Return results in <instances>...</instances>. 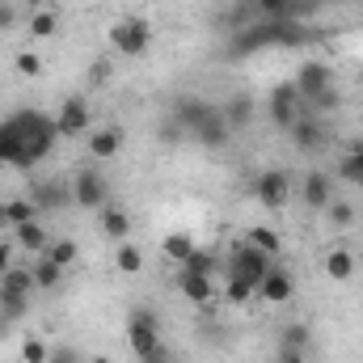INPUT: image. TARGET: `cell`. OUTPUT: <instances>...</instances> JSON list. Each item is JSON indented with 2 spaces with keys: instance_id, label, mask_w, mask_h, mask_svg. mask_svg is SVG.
<instances>
[{
  "instance_id": "6da1fadb",
  "label": "cell",
  "mask_w": 363,
  "mask_h": 363,
  "mask_svg": "<svg viewBox=\"0 0 363 363\" xmlns=\"http://www.w3.org/2000/svg\"><path fill=\"white\" fill-rule=\"evenodd\" d=\"M308 38H313V30L300 26V21H267V17H258V26H245L233 38V51L250 55V51H262V47H300Z\"/></svg>"
},
{
  "instance_id": "7a4b0ae2",
  "label": "cell",
  "mask_w": 363,
  "mask_h": 363,
  "mask_svg": "<svg viewBox=\"0 0 363 363\" xmlns=\"http://www.w3.org/2000/svg\"><path fill=\"white\" fill-rule=\"evenodd\" d=\"M110 47H114L118 55L135 60V55H144V51L152 47V26H148L144 17H123V21H114V26H110Z\"/></svg>"
},
{
  "instance_id": "3957f363",
  "label": "cell",
  "mask_w": 363,
  "mask_h": 363,
  "mask_svg": "<svg viewBox=\"0 0 363 363\" xmlns=\"http://www.w3.org/2000/svg\"><path fill=\"white\" fill-rule=\"evenodd\" d=\"M127 342H131L135 359L161 347V321H157V313H152V308H131V321H127Z\"/></svg>"
},
{
  "instance_id": "277c9868",
  "label": "cell",
  "mask_w": 363,
  "mask_h": 363,
  "mask_svg": "<svg viewBox=\"0 0 363 363\" xmlns=\"http://www.w3.org/2000/svg\"><path fill=\"white\" fill-rule=\"evenodd\" d=\"M106 203H110V182L101 178L97 169H77V178H72V207L101 211Z\"/></svg>"
},
{
  "instance_id": "5b68a950",
  "label": "cell",
  "mask_w": 363,
  "mask_h": 363,
  "mask_svg": "<svg viewBox=\"0 0 363 363\" xmlns=\"http://www.w3.org/2000/svg\"><path fill=\"white\" fill-rule=\"evenodd\" d=\"M254 199H258L267 211H283L287 199H291V178H287L283 169H262V174L254 178Z\"/></svg>"
},
{
  "instance_id": "8992f818",
  "label": "cell",
  "mask_w": 363,
  "mask_h": 363,
  "mask_svg": "<svg viewBox=\"0 0 363 363\" xmlns=\"http://www.w3.org/2000/svg\"><path fill=\"white\" fill-rule=\"evenodd\" d=\"M300 110H304V97H300V89H296V81H283V85L271 89V123L274 127L291 131V123L300 118Z\"/></svg>"
},
{
  "instance_id": "52a82bcc",
  "label": "cell",
  "mask_w": 363,
  "mask_h": 363,
  "mask_svg": "<svg viewBox=\"0 0 363 363\" xmlns=\"http://www.w3.org/2000/svg\"><path fill=\"white\" fill-rule=\"evenodd\" d=\"M30 199H34V207H38L43 216H60V211L72 207V182H60V178L34 182Z\"/></svg>"
},
{
  "instance_id": "ba28073f",
  "label": "cell",
  "mask_w": 363,
  "mask_h": 363,
  "mask_svg": "<svg viewBox=\"0 0 363 363\" xmlns=\"http://www.w3.org/2000/svg\"><path fill=\"white\" fill-rule=\"evenodd\" d=\"M224 271L233 274H245V279H254V283H262L267 271H271V254H262L258 245H250V241H241L233 254H228V267Z\"/></svg>"
},
{
  "instance_id": "9c48e42d",
  "label": "cell",
  "mask_w": 363,
  "mask_h": 363,
  "mask_svg": "<svg viewBox=\"0 0 363 363\" xmlns=\"http://www.w3.org/2000/svg\"><path fill=\"white\" fill-rule=\"evenodd\" d=\"M93 114H89V101L81 97V93H72V97H64V106L55 110V127H60V135H68V140H77L81 131H89Z\"/></svg>"
},
{
  "instance_id": "30bf717a",
  "label": "cell",
  "mask_w": 363,
  "mask_h": 363,
  "mask_svg": "<svg viewBox=\"0 0 363 363\" xmlns=\"http://www.w3.org/2000/svg\"><path fill=\"white\" fill-rule=\"evenodd\" d=\"M300 199H304L308 211H325V207L334 203V178L321 174V169L304 174V182H300Z\"/></svg>"
},
{
  "instance_id": "8fae6325",
  "label": "cell",
  "mask_w": 363,
  "mask_h": 363,
  "mask_svg": "<svg viewBox=\"0 0 363 363\" xmlns=\"http://www.w3.org/2000/svg\"><path fill=\"white\" fill-rule=\"evenodd\" d=\"M334 85V72H330V64H321V60H308V64H300V72H296V89L304 101H313L321 89H330Z\"/></svg>"
},
{
  "instance_id": "7c38bea8",
  "label": "cell",
  "mask_w": 363,
  "mask_h": 363,
  "mask_svg": "<svg viewBox=\"0 0 363 363\" xmlns=\"http://www.w3.org/2000/svg\"><path fill=\"white\" fill-rule=\"evenodd\" d=\"M291 291H296V279H291V271L287 267H274L267 271V279L258 283V296L267 300V304H287L291 300Z\"/></svg>"
},
{
  "instance_id": "4fadbf2b",
  "label": "cell",
  "mask_w": 363,
  "mask_h": 363,
  "mask_svg": "<svg viewBox=\"0 0 363 363\" xmlns=\"http://www.w3.org/2000/svg\"><path fill=\"white\" fill-rule=\"evenodd\" d=\"M123 144H127V131L118 123H110V127H101V131L89 135V157L93 161H110V157L123 152Z\"/></svg>"
},
{
  "instance_id": "5bb4252c",
  "label": "cell",
  "mask_w": 363,
  "mask_h": 363,
  "mask_svg": "<svg viewBox=\"0 0 363 363\" xmlns=\"http://www.w3.org/2000/svg\"><path fill=\"white\" fill-rule=\"evenodd\" d=\"M194 140L203 144V148H224L228 140H233V127L224 123V114H220V106H211V114L194 127Z\"/></svg>"
},
{
  "instance_id": "9a60e30c",
  "label": "cell",
  "mask_w": 363,
  "mask_h": 363,
  "mask_svg": "<svg viewBox=\"0 0 363 363\" xmlns=\"http://www.w3.org/2000/svg\"><path fill=\"white\" fill-rule=\"evenodd\" d=\"M207 114H211V101H203V97H178L174 110H169V118L178 123L186 135H194V127H199Z\"/></svg>"
},
{
  "instance_id": "2e32d148",
  "label": "cell",
  "mask_w": 363,
  "mask_h": 363,
  "mask_svg": "<svg viewBox=\"0 0 363 363\" xmlns=\"http://www.w3.org/2000/svg\"><path fill=\"white\" fill-rule=\"evenodd\" d=\"M178 291L190 300V304H199V308H207L211 300H216V279H207V274H190V271H178Z\"/></svg>"
},
{
  "instance_id": "e0dca14e",
  "label": "cell",
  "mask_w": 363,
  "mask_h": 363,
  "mask_svg": "<svg viewBox=\"0 0 363 363\" xmlns=\"http://www.w3.org/2000/svg\"><path fill=\"white\" fill-rule=\"evenodd\" d=\"M291 140H296V148H304V152H317V144H325V127L317 123V114L300 110V118L291 123Z\"/></svg>"
},
{
  "instance_id": "ac0fdd59",
  "label": "cell",
  "mask_w": 363,
  "mask_h": 363,
  "mask_svg": "<svg viewBox=\"0 0 363 363\" xmlns=\"http://www.w3.org/2000/svg\"><path fill=\"white\" fill-rule=\"evenodd\" d=\"M220 114H224V123H228L233 135H237V131H245V127L254 123V97H250V93H233V97L220 106Z\"/></svg>"
},
{
  "instance_id": "d6986e66",
  "label": "cell",
  "mask_w": 363,
  "mask_h": 363,
  "mask_svg": "<svg viewBox=\"0 0 363 363\" xmlns=\"http://www.w3.org/2000/svg\"><path fill=\"white\" fill-rule=\"evenodd\" d=\"M13 245H17V250H30V254H47L51 237H47V228H43L38 220H30V224H17V228H13Z\"/></svg>"
},
{
  "instance_id": "ffe728a7",
  "label": "cell",
  "mask_w": 363,
  "mask_h": 363,
  "mask_svg": "<svg viewBox=\"0 0 363 363\" xmlns=\"http://www.w3.org/2000/svg\"><path fill=\"white\" fill-rule=\"evenodd\" d=\"M101 233H106L114 245L127 241V233H131V216H127L123 207H110V203H106V207H101Z\"/></svg>"
},
{
  "instance_id": "44dd1931",
  "label": "cell",
  "mask_w": 363,
  "mask_h": 363,
  "mask_svg": "<svg viewBox=\"0 0 363 363\" xmlns=\"http://www.w3.org/2000/svg\"><path fill=\"white\" fill-rule=\"evenodd\" d=\"M220 267H224V262H220V254H216V250H199V245H194V250H190V258L182 262L178 271H190V274H207V279H216V274H220Z\"/></svg>"
},
{
  "instance_id": "7402d4cb",
  "label": "cell",
  "mask_w": 363,
  "mask_h": 363,
  "mask_svg": "<svg viewBox=\"0 0 363 363\" xmlns=\"http://www.w3.org/2000/svg\"><path fill=\"white\" fill-rule=\"evenodd\" d=\"M325 274H330L334 283H347V279L355 274V254H351V250H342V245H338V250H330V254H325Z\"/></svg>"
},
{
  "instance_id": "603a6c76",
  "label": "cell",
  "mask_w": 363,
  "mask_h": 363,
  "mask_svg": "<svg viewBox=\"0 0 363 363\" xmlns=\"http://www.w3.org/2000/svg\"><path fill=\"white\" fill-rule=\"evenodd\" d=\"M114 267L123 274H140L144 271V250H140L135 241H118V245H114Z\"/></svg>"
},
{
  "instance_id": "cb8c5ba5",
  "label": "cell",
  "mask_w": 363,
  "mask_h": 363,
  "mask_svg": "<svg viewBox=\"0 0 363 363\" xmlns=\"http://www.w3.org/2000/svg\"><path fill=\"white\" fill-rule=\"evenodd\" d=\"M250 9L267 21H296V0H250Z\"/></svg>"
},
{
  "instance_id": "d4e9b609",
  "label": "cell",
  "mask_w": 363,
  "mask_h": 363,
  "mask_svg": "<svg viewBox=\"0 0 363 363\" xmlns=\"http://www.w3.org/2000/svg\"><path fill=\"white\" fill-rule=\"evenodd\" d=\"M245 241H250V245H258V250H262V254H283V237H279V233H274V228H267V224H250V228H245Z\"/></svg>"
},
{
  "instance_id": "484cf974",
  "label": "cell",
  "mask_w": 363,
  "mask_h": 363,
  "mask_svg": "<svg viewBox=\"0 0 363 363\" xmlns=\"http://www.w3.org/2000/svg\"><path fill=\"white\" fill-rule=\"evenodd\" d=\"M254 291H258V283H254V279L224 271V296H228V304H250V296H254Z\"/></svg>"
},
{
  "instance_id": "4316f807",
  "label": "cell",
  "mask_w": 363,
  "mask_h": 363,
  "mask_svg": "<svg viewBox=\"0 0 363 363\" xmlns=\"http://www.w3.org/2000/svg\"><path fill=\"white\" fill-rule=\"evenodd\" d=\"M279 347H291V351H308L313 347V330L304 321H287L279 330Z\"/></svg>"
},
{
  "instance_id": "83f0119b",
  "label": "cell",
  "mask_w": 363,
  "mask_h": 363,
  "mask_svg": "<svg viewBox=\"0 0 363 363\" xmlns=\"http://www.w3.org/2000/svg\"><path fill=\"white\" fill-rule=\"evenodd\" d=\"M30 271H34V287H47V291H55V287L64 283V267H55L47 254H38V262H34Z\"/></svg>"
},
{
  "instance_id": "f1b7e54d",
  "label": "cell",
  "mask_w": 363,
  "mask_h": 363,
  "mask_svg": "<svg viewBox=\"0 0 363 363\" xmlns=\"http://www.w3.org/2000/svg\"><path fill=\"white\" fill-rule=\"evenodd\" d=\"M338 178L351 182V186H363V140L351 144V152L342 157V165H338Z\"/></svg>"
},
{
  "instance_id": "f546056e",
  "label": "cell",
  "mask_w": 363,
  "mask_h": 363,
  "mask_svg": "<svg viewBox=\"0 0 363 363\" xmlns=\"http://www.w3.org/2000/svg\"><path fill=\"white\" fill-rule=\"evenodd\" d=\"M190 250H194V237H190V233H169V237L161 241V254H165L169 262H178V267L190 258Z\"/></svg>"
},
{
  "instance_id": "4dcf8cb0",
  "label": "cell",
  "mask_w": 363,
  "mask_h": 363,
  "mask_svg": "<svg viewBox=\"0 0 363 363\" xmlns=\"http://www.w3.org/2000/svg\"><path fill=\"white\" fill-rule=\"evenodd\" d=\"M4 211H9V228L30 224V220H38V216H43V211L34 207V199H9V203H4Z\"/></svg>"
},
{
  "instance_id": "1f68e13d",
  "label": "cell",
  "mask_w": 363,
  "mask_h": 363,
  "mask_svg": "<svg viewBox=\"0 0 363 363\" xmlns=\"http://www.w3.org/2000/svg\"><path fill=\"white\" fill-rule=\"evenodd\" d=\"M47 258H51L55 267H64V271H68V267L81 258V250H77V241H72V237H60V241H51V245H47Z\"/></svg>"
},
{
  "instance_id": "d6a6232c",
  "label": "cell",
  "mask_w": 363,
  "mask_h": 363,
  "mask_svg": "<svg viewBox=\"0 0 363 363\" xmlns=\"http://www.w3.org/2000/svg\"><path fill=\"white\" fill-rule=\"evenodd\" d=\"M0 313L17 325V321L30 313V296H21V291H4V287H0Z\"/></svg>"
},
{
  "instance_id": "836d02e7",
  "label": "cell",
  "mask_w": 363,
  "mask_h": 363,
  "mask_svg": "<svg viewBox=\"0 0 363 363\" xmlns=\"http://www.w3.org/2000/svg\"><path fill=\"white\" fill-rule=\"evenodd\" d=\"M0 287H4V291H21V296H30V291H34V271L13 267V271L0 274Z\"/></svg>"
},
{
  "instance_id": "e575fe53",
  "label": "cell",
  "mask_w": 363,
  "mask_h": 363,
  "mask_svg": "<svg viewBox=\"0 0 363 363\" xmlns=\"http://www.w3.org/2000/svg\"><path fill=\"white\" fill-rule=\"evenodd\" d=\"M338 106H342V93L334 89V85H330V89H321L313 101H304V110H308V114H334Z\"/></svg>"
},
{
  "instance_id": "d590c367",
  "label": "cell",
  "mask_w": 363,
  "mask_h": 363,
  "mask_svg": "<svg viewBox=\"0 0 363 363\" xmlns=\"http://www.w3.org/2000/svg\"><path fill=\"white\" fill-rule=\"evenodd\" d=\"M60 30V17L51 13V9H38V13H30V34L34 38H51Z\"/></svg>"
},
{
  "instance_id": "8d00e7d4",
  "label": "cell",
  "mask_w": 363,
  "mask_h": 363,
  "mask_svg": "<svg viewBox=\"0 0 363 363\" xmlns=\"http://www.w3.org/2000/svg\"><path fill=\"white\" fill-rule=\"evenodd\" d=\"M47 355H51V347L43 338H26L21 342V363H47Z\"/></svg>"
},
{
  "instance_id": "74e56055",
  "label": "cell",
  "mask_w": 363,
  "mask_h": 363,
  "mask_svg": "<svg viewBox=\"0 0 363 363\" xmlns=\"http://www.w3.org/2000/svg\"><path fill=\"white\" fill-rule=\"evenodd\" d=\"M325 211H330V224H334V228H351V224H355V207H351V203H330Z\"/></svg>"
},
{
  "instance_id": "f35d334b",
  "label": "cell",
  "mask_w": 363,
  "mask_h": 363,
  "mask_svg": "<svg viewBox=\"0 0 363 363\" xmlns=\"http://www.w3.org/2000/svg\"><path fill=\"white\" fill-rule=\"evenodd\" d=\"M13 68H17L21 77H43V60H38L34 51H21V55L13 60Z\"/></svg>"
},
{
  "instance_id": "ab89813d",
  "label": "cell",
  "mask_w": 363,
  "mask_h": 363,
  "mask_svg": "<svg viewBox=\"0 0 363 363\" xmlns=\"http://www.w3.org/2000/svg\"><path fill=\"white\" fill-rule=\"evenodd\" d=\"M47 363H81V351L77 347H51Z\"/></svg>"
},
{
  "instance_id": "60d3db41",
  "label": "cell",
  "mask_w": 363,
  "mask_h": 363,
  "mask_svg": "<svg viewBox=\"0 0 363 363\" xmlns=\"http://www.w3.org/2000/svg\"><path fill=\"white\" fill-rule=\"evenodd\" d=\"M274 363H308V351H291V347H279Z\"/></svg>"
},
{
  "instance_id": "b9f144b4",
  "label": "cell",
  "mask_w": 363,
  "mask_h": 363,
  "mask_svg": "<svg viewBox=\"0 0 363 363\" xmlns=\"http://www.w3.org/2000/svg\"><path fill=\"white\" fill-rule=\"evenodd\" d=\"M161 140H165V144H178V140H182V127L174 123V118H165V123H161Z\"/></svg>"
},
{
  "instance_id": "7bdbcfd3",
  "label": "cell",
  "mask_w": 363,
  "mask_h": 363,
  "mask_svg": "<svg viewBox=\"0 0 363 363\" xmlns=\"http://www.w3.org/2000/svg\"><path fill=\"white\" fill-rule=\"evenodd\" d=\"M13 250H17L13 241H0V274H4V271H13Z\"/></svg>"
},
{
  "instance_id": "ee69618b",
  "label": "cell",
  "mask_w": 363,
  "mask_h": 363,
  "mask_svg": "<svg viewBox=\"0 0 363 363\" xmlns=\"http://www.w3.org/2000/svg\"><path fill=\"white\" fill-rule=\"evenodd\" d=\"M140 363H174V359H169V351H165V347H157V351L140 355Z\"/></svg>"
},
{
  "instance_id": "f6af8a7d",
  "label": "cell",
  "mask_w": 363,
  "mask_h": 363,
  "mask_svg": "<svg viewBox=\"0 0 363 363\" xmlns=\"http://www.w3.org/2000/svg\"><path fill=\"white\" fill-rule=\"evenodd\" d=\"M13 17H17V13H13V4H0V30H4V26H13Z\"/></svg>"
},
{
  "instance_id": "bcb514c9",
  "label": "cell",
  "mask_w": 363,
  "mask_h": 363,
  "mask_svg": "<svg viewBox=\"0 0 363 363\" xmlns=\"http://www.w3.org/2000/svg\"><path fill=\"white\" fill-rule=\"evenodd\" d=\"M106 77H110V64H93V81H97V85H101V81H106Z\"/></svg>"
},
{
  "instance_id": "7dc6e473",
  "label": "cell",
  "mask_w": 363,
  "mask_h": 363,
  "mask_svg": "<svg viewBox=\"0 0 363 363\" xmlns=\"http://www.w3.org/2000/svg\"><path fill=\"white\" fill-rule=\"evenodd\" d=\"M9 334H13V321H9V317L0 313V338H9Z\"/></svg>"
},
{
  "instance_id": "c3c4849f",
  "label": "cell",
  "mask_w": 363,
  "mask_h": 363,
  "mask_svg": "<svg viewBox=\"0 0 363 363\" xmlns=\"http://www.w3.org/2000/svg\"><path fill=\"white\" fill-rule=\"evenodd\" d=\"M21 4H26V9H30V13H38V9H47V4H51V0H21Z\"/></svg>"
},
{
  "instance_id": "681fc988",
  "label": "cell",
  "mask_w": 363,
  "mask_h": 363,
  "mask_svg": "<svg viewBox=\"0 0 363 363\" xmlns=\"http://www.w3.org/2000/svg\"><path fill=\"white\" fill-rule=\"evenodd\" d=\"M0 228H9V211H4V203H0Z\"/></svg>"
},
{
  "instance_id": "f907efd6",
  "label": "cell",
  "mask_w": 363,
  "mask_h": 363,
  "mask_svg": "<svg viewBox=\"0 0 363 363\" xmlns=\"http://www.w3.org/2000/svg\"><path fill=\"white\" fill-rule=\"evenodd\" d=\"M85 363H114V359H106V355H93V359H85Z\"/></svg>"
}]
</instances>
